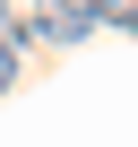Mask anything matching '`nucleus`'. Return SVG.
Listing matches in <instances>:
<instances>
[{"label":"nucleus","instance_id":"nucleus-2","mask_svg":"<svg viewBox=\"0 0 138 147\" xmlns=\"http://www.w3.org/2000/svg\"><path fill=\"white\" fill-rule=\"evenodd\" d=\"M17 87V35H0V95Z\"/></svg>","mask_w":138,"mask_h":147},{"label":"nucleus","instance_id":"nucleus-3","mask_svg":"<svg viewBox=\"0 0 138 147\" xmlns=\"http://www.w3.org/2000/svg\"><path fill=\"white\" fill-rule=\"evenodd\" d=\"M0 35H9V0H0Z\"/></svg>","mask_w":138,"mask_h":147},{"label":"nucleus","instance_id":"nucleus-1","mask_svg":"<svg viewBox=\"0 0 138 147\" xmlns=\"http://www.w3.org/2000/svg\"><path fill=\"white\" fill-rule=\"evenodd\" d=\"M26 35H43V43H86L95 35V9H86V0H35V9H26Z\"/></svg>","mask_w":138,"mask_h":147}]
</instances>
